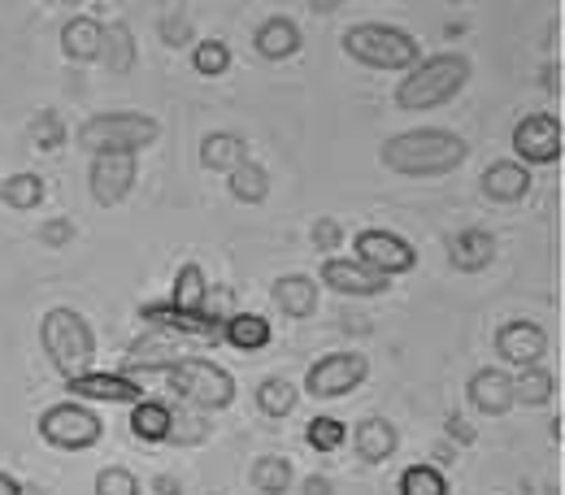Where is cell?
Wrapping results in <instances>:
<instances>
[{"label": "cell", "instance_id": "83f0119b", "mask_svg": "<svg viewBox=\"0 0 565 495\" xmlns=\"http://www.w3.org/2000/svg\"><path fill=\"white\" fill-rule=\"evenodd\" d=\"M226 192H231L239 205H266V196H270V174H266V165L248 157L244 165H235V170L226 174Z\"/></svg>", "mask_w": 565, "mask_h": 495}, {"label": "cell", "instance_id": "ee69618b", "mask_svg": "<svg viewBox=\"0 0 565 495\" xmlns=\"http://www.w3.org/2000/svg\"><path fill=\"white\" fill-rule=\"evenodd\" d=\"M296 495H335V483L327 474H309V478H300Z\"/></svg>", "mask_w": 565, "mask_h": 495}, {"label": "cell", "instance_id": "60d3db41", "mask_svg": "<svg viewBox=\"0 0 565 495\" xmlns=\"http://www.w3.org/2000/svg\"><path fill=\"white\" fill-rule=\"evenodd\" d=\"M340 244H344V222H340V217H318V222H313V248L331 257Z\"/></svg>", "mask_w": 565, "mask_h": 495}, {"label": "cell", "instance_id": "f35d334b", "mask_svg": "<svg viewBox=\"0 0 565 495\" xmlns=\"http://www.w3.org/2000/svg\"><path fill=\"white\" fill-rule=\"evenodd\" d=\"M210 439V426L192 418V409H174V430H170V448H196Z\"/></svg>", "mask_w": 565, "mask_h": 495}, {"label": "cell", "instance_id": "4fadbf2b", "mask_svg": "<svg viewBox=\"0 0 565 495\" xmlns=\"http://www.w3.org/2000/svg\"><path fill=\"white\" fill-rule=\"evenodd\" d=\"M74 400H87V405H136L143 400V383L122 374V369H87L66 383Z\"/></svg>", "mask_w": 565, "mask_h": 495}, {"label": "cell", "instance_id": "2e32d148", "mask_svg": "<svg viewBox=\"0 0 565 495\" xmlns=\"http://www.w3.org/2000/svg\"><path fill=\"white\" fill-rule=\"evenodd\" d=\"M192 344L188 340H179V335H166V331H148L143 340H136L131 348H127V356H122V374H143V369H170L174 361H183Z\"/></svg>", "mask_w": 565, "mask_h": 495}, {"label": "cell", "instance_id": "c3c4849f", "mask_svg": "<svg viewBox=\"0 0 565 495\" xmlns=\"http://www.w3.org/2000/svg\"><path fill=\"white\" fill-rule=\"evenodd\" d=\"M435 456H439L435 465H448V461H452V448H448V443H439V448H435Z\"/></svg>", "mask_w": 565, "mask_h": 495}, {"label": "cell", "instance_id": "8d00e7d4", "mask_svg": "<svg viewBox=\"0 0 565 495\" xmlns=\"http://www.w3.org/2000/svg\"><path fill=\"white\" fill-rule=\"evenodd\" d=\"M31 143H35V152H57V148L66 143V122H62L53 109L35 114V118H31Z\"/></svg>", "mask_w": 565, "mask_h": 495}, {"label": "cell", "instance_id": "f907efd6", "mask_svg": "<svg viewBox=\"0 0 565 495\" xmlns=\"http://www.w3.org/2000/svg\"><path fill=\"white\" fill-rule=\"evenodd\" d=\"M544 495H557V492H544Z\"/></svg>", "mask_w": 565, "mask_h": 495}, {"label": "cell", "instance_id": "7bdbcfd3", "mask_svg": "<svg viewBox=\"0 0 565 495\" xmlns=\"http://www.w3.org/2000/svg\"><path fill=\"white\" fill-rule=\"evenodd\" d=\"M444 434H448V443H457V448H475V443H479V430L466 422V418H457V413L444 422Z\"/></svg>", "mask_w": 565, "mask_h": 495}, {"label": "cell", "instance_id": "30bf717a", "mask_svg": "<svg viewBox=\"0 0 565 495\" xmlns=\"http://www.w3.org/2000/svg\"><path fill=\"white\" fill-rule=\"evenodd\" d=\"M513 161L518 165H557L562 161V122H557V114H526L518 127H513Z\"/></svg>", "mask_w": 565, "mask_h": 495}, {"label": "cell", "instance_id": "603a6c76", "mask_svg": "<svg viewBox=\"0 0 565 495\" xmlns=\"http://www.w3.org/2000/svg\"><path fill=\"white\" fill-rule=\"evenodd\" d=\"M270 295H275V304H279L287 318L305 322V318L318 313V295H322V287H318V279H309V275H279L275 287H270Z\"/></svg>", "mask_w": 565, "mask_h": 495}, {"label": "cell", "instance_id": "e575fe53", "mask_svg": "<svg viewBox=\"0 0 565 495\" xmlns=\"http://www.w3.org/2000/svg\"><path fill=\"white\" fill-rule=\"evenodd\" d=\"M296 383H287V378H266L262 387H257V409L266 413V418H287L291 409H296Z\"/></svg>", "mask_w": 565, "mask_h": 495}, {"label": "cell", "instance_id": "681fc988", "mask_svg": "<svg viewBox=\"0 0 565 495\" xmlns=\"http://www.w3.org/2000/svg\"><path fill=\"white\" fill-rule=\"evenodd\" d=\"M18 495H49V492H44L40 483H22V487H18Z\"/></svg>", "mask_w": 565, "mask_h": 495}, {"label": "cell", "instance_id": "b9f144b4", "mask_svg": "<svg viewBox=\"0 0 565 495\" xmlns=\"http://www.w3.org/2000/svg\"><path fill=\"white\" fill-rule=\"evenodd\" d=\"M40 239L49 244V248H66L74 239V222L71 217H53V222H44L40 226Z\"/></svg>", "mask_w": 565, "mask_h": 495}, {"label": "cell", "instance_id": "1f68e13d", "mask_svg": "<svg viewBox=\"0 0 565 495\" xmlns=\"http://www.w3.org/2000/svg\"><path fill=\"white\" fill-rule=\"evenodd\" d=\"M291 483H296V470H291L287 456H262V461L253 465V487L262 495H287Z\"/></svg>", "mask_w": 565, "mask_h": 495}, {"label": "cell", "instance_id": "836d02e7", "mask_svg": "<svg viewBox=\"0 0 565 495\" xmlns=\"http://www.w3.org/2000/svg\"><path fill=\"white\" fill-rule=\"evenodd\" d=\"M305 443L313 448V452H322V456H331V452H340L344 443H349V426L340 422V418H313V422L305 426Z\"/></svg>", "mask_w": 565, "mask_h": 495}, {"label": "cell", "instance_id": "74e56055", "mask_svg": "<svg viewBox=\"0 0 565 495\" xmlns=\"http://www.w3.org/2000/svg\"><path fill=\"white\" fill-rule=\"evenodd\" d=\"M157 35H161V44H170V49H188V44H192V35H196V26H192V18H188V13L170 9V13H161V18H157Z\"/></svg>", "mask_w": 565, "mask_h": 495}, {"label": "cell", "instance_id": "f1b7e54d", "mask_svg": "<svg viewBox=\"0 0 565 495\" xmlns=\"http://www.w3.org/2000/svg\"><path fill=\"white\" fill-rule=\"evenodd\" d=\"M166 304H174V309H183V313H201V309L210 304V283H205V270H201L196 261H183V266H179Z\"/></svg>", "mask_w": 565, "mask_h": 495}, {"label": "cell", "instance_id": "6da1fadb", "mask_svg": "<svg viewBox=\"0 0 565 495\" xmlns=\"http://www.w3.org/2000/svg\"><path fill=\"white\" fill-rule=\"evenodd\" d=\"M466 157H470V143L444 127H414V131L383 140L379 148V161L401 179H444L461 170Z\"/></svg>", "mask_w": 565, "mask_h": 495}, {"label": "cell", "instance_id": "8fae6325", "mask_svg": "<svg viewBox=\"0 0 565 495\" xmlns=\"http://www.w3.org/2000/svg\"><path fill=\"white\" fill-rule=\"evenodd\" d=\"M140 322H148V331H166L179 335L188 344H222V322L210 304L201 313H183L174 304H140Z\"/></svg>", "mask_w": 565, "mask_h": 495}, {"label": "cell", "instance_id": "9a60e30c", "mask_svg": "<svg viewBox=\"0 0 565 495\" xmlns=\"http://www.w3.org/2000/svg\"><path fill=\"white\" fill-rule=\"evenodd\" d=\"M444 252H448V266H452L457 275H483V270L495 261L500 244H495L492 230H483V226H466V230H452V235H448Z\"/></svg>", "mask_w": 565, "mask_h": 495}, {"label": "cell", "instance_id": "cb8c5ba5", "mask_svg": "<svg viewBox=\"0 0 565 495\" xmlns=\"http://www.w3.org/2000/svg\"><path fill=\"white\" fill-rule=\"evenodd\" d=\"M100 35H105V22L92 18V13H74L62 26V53L87 66V62H100Z\"/></svg>", "mask_w": 565, "mask_h": 495}, {"label": "cell", "instance_id": "7a4b0ae2", "mask_svg": "<svg viewBox=\"0 0 565 495\" xmlns=\"http://www.w3.org/2000/svg\"><path fill=\"white\" fill-rule=\"evenodd\" d=\"M475 78V66L466 53H435L423 57L414 71L396 83V109L405 114H430V109H444L448 100H457Z\"/></svg>", "mask_w": 565, "mask_h": 495}, {"label": "cell", "instance_id": "ac0fdd59", "mask_svg": "<svg viewBox=\"0 0 565 495\" xmlns=\"http://www.w3.org/2000/svg\"><path fill=\"white\" fill-rule=\"evenodd\" d=\"M466 396H470V405L479 409V413H488V418H504L509 409H513V378L504 374V369H475L470 374V383H466Z\"/></svg>", "mask_w": 565, "mask_h": 495}, {"label": "cell", "instance_id": "d6a6232c", "mask_svg": "<svg viewBox=\"0 0 565 495\" xmlns=\"http://www.w3.org/2000/svg\"><path fill=\"white\" fill-rule=\"evenodd\" d=\"M396 492L401 495H452V487H448V478H444L439 465L418 461V465H409V470L401 474V487H396Z\"/></svg>", "mask_w": 565, "mask_h": 495}, {"label": "cell", "instance_id": "7402d4cb", "mask_svg": "<svg viewBox=\"0 0 565 495\" xmlns=\"http://www.w3.org/2000/svg\"><path fill=\"white\" fill-rule=\"evenodd\" d=\"M479 183H483V196L488 201H495V205H518L531 192V170L518 165V161H492Z\"/></svg>", "mask_w": 565, "mask_h": 495}, {"label": "cell", "instance_id": "44dd1931", "mask_svg": "<svg viewBox=\"0 0 565 495\" xmlns=\"http://www.w3.org/2000/svg\"><path fill=\"white\" fill-rule=\"evenodd\" d=\"M127 426L140 443H170V430H174V405L157 400V396H143L131 405L127 413Z\"/></svg>", "mask_w": 565, "mask_h": 495}, {"label": "cell", "instance_id": "5b68a950", "mask_svg": "<svg viewBox=\"0 0 565 495\" xmlns=\"http://www.w3.org/2000/svg\"><path fill=\"white\" fill-rule=\"evenodd\" d=\"M161 140V122L140 109H109L78 127V148L92 157H140Z\"/></svg>", "mask_w": 565, "mask_h": 495}, {"label": "cell", "instance_id": "ffe728a7", "mask_svg": "<svg viewBox=\"0 0 565 495\" xmlns=\"http://www.w3.org/2000/svg\"><path fill=\"white\" fill-rule=\"evenodd\" d=\"M253 49H257V57H266V62H287V57L300 53V26H296L287 13H270V18L257 26Z\"/></svg>", "mask_w": 565, "mask_h": 495}, {"label": "cell", "instance_id": "f6af8a7d", "mask_svg": "<svg viewBox=\"0 0 565 495\" xmlns=\"http://www.w3.org/2000/svg\"><path fill=\"white\" fill-rule=\"evenodd\" d=\"M152 487H157V495H183V487H179V478H157Z\"/></svg>", "mask_w": 565, "mask_h": 495}, {"label": "cell", "instance_id": "d6986e66", "mask_svg": "<svg viewBox=\"0 0 565 495\" xmlns=\"http://www.w3.org/2000/svg\"><path fill=\"white\" fill-rule=\"evenodd\" d=\"M353 448L365 465H383V461L396 456L401 430H396V422H387V418H365V422H356V430H353Z\"/></svg>", "mask_w": 565, "mask_h": 495}, {"label": "cell", "instance_id": "d590c367", "mask_svg": "<svg viewBox=\"0 0 565 495\" xmlns=\"http://www.w3.org/2000/svg\"><path fill=\"white\" fill-rule=\"evenodd\" d=\"M192 71L201 78H217V74L231 71V49L222 40H201L192 44Z\"/></svg>", "mask_w": 565, "mask_h": 495}, {"label": "cell", "instance_id": "8992f818", "mask_svg": "<svg viewBox=\"0 0 565 495\" xmlns=\"http://www.w3.org/2000/svg\"><path fill=\"white\" fill-rule=\"evenodd\" d=\"M170 391L188 405V409H201V413H222L235 405V378L210 361V356H183L174 361L170 369H161Z\"/></svg>", "mask_w": 565, "mask_h": 495}, {"label": "cell", "instance_id": "277c9868", "mask_svg": "<svg viewBox=\"0 0 565 495\" xmlns=\"http://www.w3.org/2000/svg\"><path fill=\"white\" fill-rule=\"evenodd\" d=\"M40 344H44V356L53 361V369L62 374V383L87 374L96 361V331L71 304H53L40 318Z\"/></svg>", "mask_w": 565, "mask_h": 495}, {"label": "cell", "instance_id": "ba28073f", "mask_svg": "<svg viewBox=\"0 0 565 495\" xmlns=\"http://www.w3.org/2000/svg\"><path fill=\"white\" fill-rule=\"evenodd\" d=\"M353 261H361L365 270L383 275V279H401L409 270H418V248L396 235V230H383V226H370V230H356L353 239Z\"/></svg>", "mask_w": 565, "mask_h": 495}, {"label": "cell", "instance_id": "ab89813d", "mask_svg": "<svg viewBox=\"0 0 565 495\" xmlns=\"http://www.w3.org/2000/svg\"><path fill=\"white\" fill-rule=\"evenodd\" d=\"M96 495H140V478L131 474V470H122V465H105L100 474H96Z\"/></svg>", "mask_w": 565, "mask_h": 495}, {"label": "cell", "instance_id": "bcb514c9", "mask_svg": "<svg viewBox=\"0 0 565 495\" xmlns=\"http://www.w3.org/2000/svg\"><path fill=\"white\" fill-rule=\"evenodd\" d=\"M544 87H548V92H562V71H557V66L544 71Z\"/></svg>", "mask_w": 565, "mask_h": 495}, {"label": "cell", "instance_id": "d4e9b609", "mask_svg": "<svg viewBox=\"0 0 565 495\" xmlns=\"http://www.w3.org/2000/svg\"><path fill=\"white\" fill-rule=\"evenodd\" d=\"M270 340H275V326L262 313H231L222 322V344L235 353H262L270 348Z\"/></svg>", "mask_w": 565, "mask_h": 495}, {"label": "cell", "instance_id": "52a82bcc", "mask_svg": "<svg viewBox=\"0 0 565 495\" xmlns=\"http://www.w3.org/2000/svg\"><path fill=\"white\" fill-rule=\"evenodd\" d=\"M35 430L57 452H87V448H96L105 439V422L87 405H78V400H62V405L44 409Z\"/></svg>", "mask_w": 565, "mask_h": 495}, {"label": "cell", "instance_id": "7c38bea8", "mask_svg": "<svg viewBox=\"0 0 565 495\" xmlns=\"http://www.w3.org/2000/svg\"><path fill=\"white\" fill-rule=\"evenodd\" d=\"M140 179V165L136 157H92V170H87V192L100 209H118L131 187Z\"/></svg>", "mask_w": 565, "mask_h": 495}, {"label": "cell", "instance_id": "5bb4252c", "mask_svg": "<svg viewBox=\"0 0 565 495\" xmlns=\"http://www.w3.org/2000/svg\"><path fill=\"white\" fill-rule=\"evenodd\" d=\"M495 353L504 356V365H513V369L544 365V356H548V331L540 322H526V318L504 322L495 331Z\"/></svg>", "mask_w": 565, "mask_h": 495}, {"label": "cell", "instance_id": "484cf974", "mask_svg": "<svg viewBox=\"0 0 565 495\" xmlns=\"http://www.w3.org/2000/svg\"><path fill=\"white\" fill-rule=\"evenodd\" d=\"M244 161H248V140L235 136V131H210L201 140V165L213 170V174H231Z\"/></svg>", "mask_w": 565, "mask_h": 495}, {"label": "cell", "instance_id": "9c48e42d", "mask_svg": "<svg viewBox=\"0 0 565 495\" xmlns=\"http://www.w3.org/2000/svg\"><path fill=\"white\" fill-rule=\"evenodd\" d=\"M370 378V356L361 353H331L318 356L305 374V396L313 400H344Z\"/></svg>", "mask_w": 565, "mask_h": 495}, {"label": "cell", "instance_id": "3957f363", "mask_svg": "<svg viewBox=\"0 0 565 495\" xmlns=\"http://www.w3.org/2000/svg\"><path fill=\"white\" fill-rule=\"evenodd\" d=\"M344 53L365 71H387V74H409L423 62V44L414 31H401L392 22H353L340 35Z\"/></svg>", "mask_w": 565, "mask_h": 495}, {"label": "cell", "instance_id": "e0dca14e", "mask_svg": "<svg viewBox=\"0 0 565 495\" xmlns=\"http://www.w3.org/2000/svg\"><path fill=\"white\" fill-rule=\"evenodd\" d=\"M318 283H327L331 291H340V295H383L392 287V279L365 270L353 257H327L322 270H318Z\"/></svg>", "mask_w": 565, "mask_h": 495}, {"label": "cell", "instance_id": "4dcf8cb0", "mask_svg": "<svg viewBox=\"0 0 565 495\" xmlns=\"http://www.w3.org/2000/svg\"><path fill=\"white\" fill-rule=\"evenodd\" d=\"M553 396H557V374L553 369H544V365L518 369V378H513V405L540 409V405H553Z\"/></svg>", "mask_w": 565, "mask_h": 495}, {"label": "cell", "instance_id": "4316f807", "mask_svg": "<svg viewBox=\"0 0 565 495\" xmlns=\"http://www.w3.org/2000/svg\"><path fill=\"white\" fill-rule=\"evenodd\" d=\"M100 62L109 74H131L136 71V35L122 18L105 22V35H100Z\"/></svg>", "mask_w": 565, "mask_h": 495}, {"label": "cell", "instance_id": "7dc6e473", "mask_svg": "<svg viewBox=\"0 0 565 495\" xmlns=\"http://www.w3.org/2000/svg\"><path fill=\"white\" fill-rule=\"evenodd\" d=\"M18 487H22L18 478H9V474H0V495H18Z\"/></svg>", "mask_w": 565, "mask_h": 495}, {"label": "cell", "instance_id": "f546056e", "mask_svg": "<svg viewBox=\"0 0 565 495\" xmlns=\"http://www.w3.org/2000/svg\"><path fill=\"white\" fill-rule=\"evenodd\" d=\"M44 196H49V183H44V174H35V170H18V174H9V179L0 183V201L18 213L40 209Z\"/></svg>", "mask_w": 565, "mask_h": 495}]
</instances>
